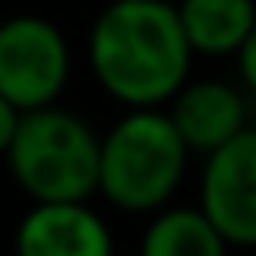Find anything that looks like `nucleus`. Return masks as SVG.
Masks as SVG:
<instances>
[{
	"label": "nucleus",
	"instance_id": "10",
	"mask_svg": "<svg viewBox=\"0 0 256 256\" xmlns=\"http://www.w3.org/2000/svg\"><path fill=\"white\" fill-rule=\"evenodd\" d=\"M234 56H238V76H241V83H245V90L256 94V26H252V34L241 42V49Z\"/></svg>",
	"mask_w": 256,
	"mask_h": 256
},
{
	"label": "nucleus",
	"instance_id": "4",
	"mask_svg": "<svg viewBox=\"0 0 256 256\" xmlns=\"http://www.w3.org/2000/svg\"><path fill=\"white\" fill-rule=\"evenodd\" d=\"M72 76L64 30L46 16H8L0 23V94L19 113L53 106Z\"/></svg>",
	"mask_w": 256,
	"mask_h": 256
},
{
	"label": "nucleus",
	"instance_id": "2",
	"mask_svg": "<svg viewBox=\"0 0 256 256\" xmlns=\"http://www.w3.org/2000/svg\"><path fill=\"white\" fill-rule=\"evenodd\" d=\"M192 151L162 106L128 110L98 136V192L117 211L154 215L181 188Z\"/></svg>",
	"mask_w": 256,
	"mask_h": 256
},
{
	"label": "nucleus",
	"instance_id": "3",
	"mask_svg": "<svg viewBox=\"0 0 256 256\" xmlns=\"http://www.w3.org/2000/svg\"><path fill=\"white\" fill-rule=\"evenodd\" d=\"M4 158L30 204L90 200L98 192V132L56 102L19 113Z\"/></svg>",
	"mask_w": 256,
	"mask_h": 256
},
{
	"label": "nucleus",
	"instance_id": "7",
	"mask_svg": "<svg viewBox=\"0 0 256 256\" xmlns=\"http://www.w3.org/2000/svg\"><path fill=\"white\" fill-rule=\"evenodd\" d=\"M166 106L192 154H211L241 128H248L245 94L226 80H184V87Z\"/></svg>",
	"mask_w": 256,
	"mask_h": 256
},
{
	"label": "nucleus",
	"instance_id": "9",
	"mask_svg": "<svg viewBox=\"0 0 256 256\" xmlns=\"http://www.w3.org/2000/svg\"><path fill=\"white\" fill-rule=\"evenodd\" d=\"M140 256H230V241L200 208H158L140 238Z\"/></svg>",
	"mask_w": 256,
	"mask_h": 256
},
{
	"label": "nucleus",
	"instance_id": "6",
	"mask_svg": "<svg viewBox=\"0 0 256 256\" xmlns=\"http://www.w3.org/2000/svg\"><path fill=\"white\" fill-rule=\"evenodd\" d=\"M16 256H113V230L87 200L30 204L16 222Z\"/></svg>",
	"mask_w": 256,
	"mask_h": 256
},
{
	"label": "nucleus",
	"instance_id": "8",
	"mask_svg": "<svg viewBox=\"0 0 256 256\" xmlns=\"http://www.w3.org/2000/svg\"><path fill=\"white\" fill-rule=\"evenodd\" d=\"M196 56H234L256 26V0H177Z\"/></svg>",
	"mask_w": 256,
	"mask_h": 256
},
{
	"label": "nucleus",
	"instance_id": "11",
	"mask_svg": "<svg viewBox=\"0 0 256 256\" xmlns=\"http://www.w3.org/2000/svg\"><path fill=\"white\" fill-rule=\"evenodd\" d=\"M16 124H19V110H16L4 94H0V154L8 151L12 136H16Z\"/></svg>",
	"mask_w": 256,
	"mask_h": 256
},
{
	"label": "nucleus",
	"instance_id": "1",
	"mask_svg": "<svg viewBox=\"0 0 256 256\" xmlns=\"http://www.w3.org/2000/svg\"><path fill=\"white\" fill-rule=\"evenodd\" d=\"M192 56L170 0H110L87 34L94 83L128 110L166 106L192 76Z\"/></svg>",
	"mask_w": 256,
	"mask_h": 256
},
{
	"label": "nucleus",
	"instance_id": "5",
	"mask_svg": "<svg viewBox=\"0 0 256 256\" xmlns=\"http://www.w3.org/2000/svg\"><path fill=\"white\" fill-rule=\"evenodd\" d=\"M230 248H256V128L204 154L200 204Z\"/></svg>",
	"mask_w": 256,
	"mask_h": 256
}]
</instances>
